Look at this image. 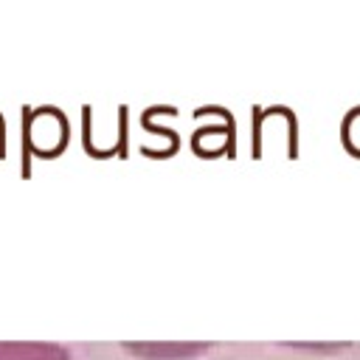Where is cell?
<instances>
[{
  "label": "cell",
  "mask_w": 360,
  "mask_h": 360,
  "mask_svg": "<svg viewBox=\"0 0 360 360\" xmlns=\"http://www.w3.org/2000/svg\"><path fill=\"white\" fill-rule=\"evenodd\" d=\"M0 360H70V352L53 340H0Z\"/></svg>",
  "instance_id": "6da1fadb"
}]
</instances>
